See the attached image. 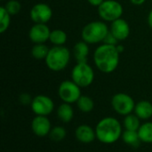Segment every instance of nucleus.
Masks as SVG:
<instances>
[{
	"instance_id": "obj_1",
	"label": "nucleus",
	"mask_w": 152,
	"mask_h": 152,
	"mask_svg": "<svg viewBox=\"0 0 152 152\" xmlns=\"http://www.w3.org/2000/svg\"><path fill=\"white\" fill-rule=\"evenodd\" d=\"M120 53L117 45L102 44L94 52V62L96 68L102 73L110 74L118 67Z\"/></svg>"
},
{
	"instance_id": "obj_2",
	"label": "nucleus",
	"mask_w": 152,
	"mask_h": 152,
	"mask_svg": "<svg viewBox=\"0 0 152 152\" xmlns=\"http://www.w3.org/2000/svg\"><path fill=\"white\" fill-rule=\"evenodd\" d=\"M96 139L103 144H113L117 142L123 134L121 123L113 117L102 118L95 126Z\"/></svg>"
},
{
	"instance_id": "obj_3",
	"label": "nucleus",
	"mask_w": 152,
	"mask_h": 152,
	"mask_svg": "<svg viewBox=\"0 0 152 152\" xmlns=\"http://www.w3.org/2000/svg\"><path fill=\"white\" fill-rule=\"evenodd\" d=\"M71 53L65 45L50 48L49 53L45 60L47 68L55 72H59L67 68L70 61Z\"/></svg>"
},
{
	"instance_id": "obj_4",
	"label": "nucleus",
	"mask_w": 152,
	"mask_h": 152,
	"mask_svg": "<svg viewBox=\"0 0 152 152\" xmlns=\"http://www.w3.org/2000/svg\"><path fill=\"white\" fill-rule=\"evenodd\" d=\"M110 32V28L105 21L94 20L87 23L81 31L82 40L88 45H96L103 43L105 37Z\"/></svg>"
},
{
	"instance_id": "obj_5",
	"label": "nucleus",
	"mask_w": 152,
	"mask_h": 152,
	"mask_svg": "<svg viewBox=\"0 0 152 152\" xmlns=\"http://www.w3.org/2000/svg\"><path fill=\"white\" fill-rule=\"evenodd\" d=\"M71 80L81 88L88 87L94 80V71L87 62L77 63L71 70Z\"/></svg>"
},
{
	"instance_id": "obj_6",
	"label": "nucleus",
	"mask_w": 152,
	"mask_h": 152,
	"mask_svg": "<svg viewBox=\"0 0 152 152\" xmlns=\"http://www.w3.org/2000/svg\"><path fill=\"white\" fill-rule=\"evenodd\" d=\"M98 14L103 21L112 22L122 18L124 12L123 5L117 0H105L99 7H97Z\"/></svg>"
},
{
	"instance_id": "obj_7",
	"label": "nucleus",
	"mask_w": 152,
	"mask_h": 152,
	"mask_svg": "<svg viewBox=\"0 0 152 152\" xmlns=\"http://www.w3.org/2000/svg\"><path fill=\"white\" fill-rule=\"evenodd\" d=\"M134 100L126 93H118L111 98V106L116 113L121 116L132 114L135 107Z\"/></svg>"
},
{
	"instance_id": "obj_8",
	"label": "nucleus",
	"mask_w": 152,
	"mask_h": 152,
	"mask_svg": "<svg viewBox=\"0 0 152 152\" xmlns=\"http://www.w3.org/2000/svg\"><path fill=\"white\" fill-rule=\"evenodd\" d=\"M58 94L63 102L69 104L76 103L82 95L81 87L72 80H64L59 86Z\"/></svg>"
},
{
	"instance_id": "obj_9",
	"label": "nucleus",
	"mask_w": 152,
	"mask_h": 152,
	"mask_svg": "<svg viewBox=\"0 0 152 152\" xmlns=\"http://www.w3.org/2000/svg\"><path fill=\"white\" fill-rule=\"evenodd\" d=\"M30 108L36 116L48 117L54 110V102L49 96L45 94H38L33 98Z\"/></svg>"
},
{
	"instance_id": "obj_10",
	"label": "nucleus",
	"mask_w": 152,
	"mask_h": 152,
	"mask_svg": "<svg viewBox=\"0 0 152 152\" xmlns=\"http://www.w3.org/2000/svg\"><path fill=\"white\" fill-rule=\"evenodd\" d=\"M29 16L34 23L47 24L53 17V10L45 3H37L32 6Z\"/></svg>"
},
{
	"instance_id": "obj_11",
	"label": "nucleus",
	"mask_w": 152,
	"mask_h": 152,
	"mask_svg": "<svg viewBox=\"0 0 152 152\" xmlns=\"http://www.w3.org/2000/svg\"><path fill=\"white\" fill-rule=\"evenodd\" d=\"M51 31L47 24L34 23L28 31V37L34 44H45L49 40Z\"/></svg>"
},
{
	"instance_id": "obj_12",
	"label": "nucleus",
	"mask_w": 152,
	"mask_h": 152,
	"mask_svg": "<svg viewBox=\"0 0 152 152\" xmlns=\"http://www.w3.org/2000/svg\"><path fill=\"white\" fill-rule=\"evenodd\" d=\"M110 33L118 41H124L130 35V26L125 19L119 18L110 22Z\"/></svg>"
},
{
	"instance_id": "obj_13",
	"label": "nucleus",
	"mask_w": 152,
	"mask_h": 152,
	"mask_svg": "<svg viewBox=\"0 0 152 152\" xmlns=\"http://www.w3.org/2000/svg\"><path fill=\"white\" fill-rule=\"evenodd\" d=\"M31 130L38 137L49 135L52 130V124L46 116H36L31 122Z\"/></svg>"
},
{
	"instance_id": "obj_14",
	"label": "nucleus",
	"mask_w": 152,
	"mask_h": 152,
	"mask_svg": "<svg viewBox=\"0 0 152 152\" xmlns=\"http://www.w3.org/2000/svg\"><path fill=\"white\" fill-rule=\"evenodd\" d=\"M75 137L81 143L88 144L96 139L95 129H94L89 125L82 124L78 126L75 130Z\"/></svg>"
},
{
	"instance_id": "obj_15",
	"label": "nucleus",
	"mask_w": 152,
	"mask_h": 152,
	"mask_svg": "<svg viewBox=\"0 0 152 152\" xmlns=\"http://www.w3.org/2000/svg\"><path fill=\"white\" fill-rule=\"evenodd\" d=\"M89 52V45L83 40L77 42L72 49V54L77 63L87 62Z\"/></svg>"
},
{
	"instance_id": "obj_16",
	"label": "nucleus",
	"mask_w": 152,
	"mask_h": 152,
	"mask_svg": "<svg viewBox=\"0 0 152 152\" xmlns=\"http://www.w3.org/2000/svg\"><path fill=\"white\" fill-rule=\"evenodd\" d=\"M134 113L141 120H149L152 117V103L147 100H142L135 104Z\"/></svg>"
},
{
	"instance_id": "obj_17",
	"label": "nucleus",
	"mask_w": 152,
	"mask_h": 152,
	"mask_svg": "<svg viewBox=\"0 0 152 152\" xmlns=\"http://www.w3.org/2000/svg\"><path fill=\"white\" fill-rule=\"evenodd\" d=\"M57 117L62 123H69L74 118V110L69 103L63 102L57 109Z\"/></svg>"
},
{
	"instance_id": "obj_18",
	"label": "nucleus",
	"mask_w": 152,
	"mask_h": 152,
	"mask_svg": "<svg viewBox=\"0 0 152 152\" xmlns=\"http://www.w3.org/2000/svg\"><path fill=\"white\" fill-rule=\"evenodd\" d=\"M138 134L142 142L152 143V122L146 121L138 129Z\"/></svg>"
},
{
	"instance_id": "obj_19",
	"label": "nucleus",
	"mask_w": 152,
	"mask_h": 152,
	"mask_svg": "<svg viewBox=\"0 0 152 152\" xmlns=\"http://www.w3.org/2000/svg\"><path fill=\"white\" fill-rule=\"evenodd\" d=\"M67 39H68V36H67V33L64 30L57 28V29H53V30L51 31L49 41L53 45H55V46H62L67 42Z\"/></svg>"
},
{
	"instance_id": "obj_20",
	"label": "nucleus",
	"mask_w": 152,
	"mask_h": 152,
	"mask_svg": "<svg viewBox=\"0 0 152 152\" xmlns=\"http://www.w3.org/2000/svg\"><path fill=\"white\" fill-rule=\"evenodd\" d=\"M121 139L126 144L134 147V148L138 147L140 145V143L142 142L137 131L125 130V131H123Z\"/></svg>"
},
{
	"instance_id": "obj_21",
	"label": "nucleus",
	"mask_w": 152,
	"mask_h": 152,
	"mask_svg": "<svg viewBox=\"0 0 152 152\" xmlns=\"http://www.w3.org/2000/svg\"><path fill=\"white\" fill-rule=\"evenodd\" d=\"M76 103L78 110L83 113H89L94 108V102L88 95H81Z\"/></svg>"
},
{
	"instance_id": "obj_22",
	"label": "nucleus",
	"mask_w": 152,
	"mask_h": 152,
	"mask_svg": "<svg viewBox=\"0 0 152 152\" xmlns=\"http://www.w3.org/2000/svg\"><path fill=\"white\" fill-rule=\"evenodd\" d=\"M141 119L135 114H129L125 116L123 120V126L126 130L131 131H138L141 126Z\"/></svg>"
},
{
	"instance_id": "obj_23",
	"label": "nucleus",
	"mask_w": 152,
	"mask_h": 152,
	"mask_svg": "<svg viewBox=\"0 0 152 152\" xmlns=\"http://www.w3.org/2000/svg\"><path fill=\"white\" fill-rule=\"evenodd\" d=\"M50 48L45 44H34L31 49V55L36 60H45Z\"/></svg>"
},
{
	"instance_id": "obj_24",
	"label": "nucleus",
	"mask_w": 152,
	"mask_h": 152,
	"mask_svg": "<svg viewBox=\"0 0 152 152\" xmlns=\"http://www.w3.org/2000/svg\"><path fill=\"white\" fill-rule=\"evenodd\" d=\"M11 24V14L4 6L0 7V33H4Z\"/></svg>"
},
{
	"instance_id": "obj_25",
	"label": "nucleus",
	"mask_w": 152,
	"mask_h": 152,
	"mask_svg": "<svg viewBox=\"0 0 152 152\" xmlns=\"http://www.w3.org/2000/svg\"><path fill=\"white\" fill-rule=\"evenodd\" d=\"M67 135V131L63 126H54L52 128L50 134H49V137L52 141L53 142H61L62 140L65 139Z\"/></svg>"
},
{
	"instance_id": "obj_26",
	"label": "nucleus",
	"mask_w": 152,
	"mask_h": 152,
	"mask_svg": "<svg viewBox=\"0 0 152 152\" xmlns=\"http://www.w3.org/2000/svg\"><path fill=\"white\" fill-rule=\"evenodd\" d=\"M4 8L11 14V16L16 15L21 10V4L18 0H9L4 4Z\"/></svg>"
},
{
	"instance_id": "obj_27",
	"label": "nucleus",
	"mask_w": 152,
	"mask_h": 152,
	"mask_svg": "<svg viewBox=\"0 0 152 152\" xmlns=\"http://www.w3.org/2000/svg\"><path fill=\"white\" fill-rule=\"evenodd\" d=\"M33 98L30 97V95L28 94H21L19 96V102L22 104V105H30L32 102Z\"/></svg>"
},
{
	"instance_id": "obj_28",
	"label": "nucleus",
	"mask_w": 152,
	"mask_h": 152,
	"mask_svg": "<svg viewBox=\"0 0 152 152\" xmlns=\"http://www.w3.org/2000/svg\"><path fill=\"white\" fill-rule=\"evenodd\" d=\"M118 42L119 41H118L110 32H109V34L107 35V37H105V39H104V41H103V43L104 44H108V45H117L118 44Z\"/></svg>"
},
{
	"instance_id": "obj_29",
	"label": "nucleus",
	"mask_w": 152,
	"mask_h": 152,
	"mask_svg": "<svg viewBox=\"0 0 152 152\" xmlns=\"http://www.w3.org/2000/svg\"><path fill=\"white\" fill-rule=\"evenodd\" d=\"M87 1L91 5L95 6V7H99L105 0H87Z\"/></svg>"
},
{
	"instance_id": "obj_30",
	"label": "nucleus",
	"mask_w": 152,
	"mask_h": 152,
	"mask_svg": "<svg viewBox=\"0 0 152 152\" xmlns=\"http://www.w3.org/2000/svg\"><path fill=\"white\" fill-rule=\"evenodd\" d=\"M130 2L134 5H142L146 2V0H130Z\"/></svg>"
},
{
	"instance_id": "obj_31",
	"label": "nucleus",
	"mask_w": 152,
	"mask_h": 152,
	"mask_svg": "<svg viewBox=\"0 0 152 152\" xmlns=\"http://www.w3.org/2000/svg\"><path fill=\"white\" fill-rule=\"evenodd\" d=\"M147 21H148V25L150 26V28H152V9L150 11V12H149V14H148Z\"/></svg>"
},
{
	"instance_id": "obj_32",
	"label": "nucleus",
	"mask_w": 152,
	"mask_h": 152,
	"mask_svg": "<svg viewBox=\"0 0 152 152\" xmlns=\"http://www.w3.org/2000/svg\"><path fill=\"white\" fill-rule=\"evenodd\" d=\"M117 49H118V51L119 52V53H123V52H124V50H125V47H124V45L118 44V45H117Z\"/></svg>"
},
{
	"instance_id": "obj_33",
	"label": "nucleus",
	"mask_w": 152,
	"mask_h": 152,
	"mask_svg": "<svg viewBox=\"0 0 152 152\" xmlns=\"http://www.w3.org/2000/svg\"><path fill=\"white\" fill-rule=\"evenodd\" d=\"M151 2H152V0H151Z\"/></svg>"
}]
</instances>
